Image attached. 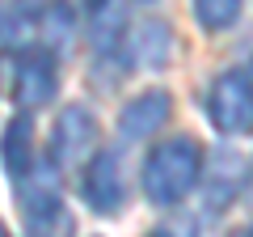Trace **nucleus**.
<instances>
[{
    "label": "nucleus",
    "instance_id": "nucleus-12",
    "mask_svg": "<svg viewBox=\"0 0 253 237\" xmlns=\"http://www.w3.org/2000/svg\"><path fill=\"white\" fill-rule=\"evenodd\" d=\"M76 30H81V17L68 4H46V9H38V47L51 51L55 59L72 47Z\"/></svg>",
    "mask_w": 253,
    "mask_h": 237
},
{
    "label": "nucleus",
    "instance_id": "nucleus-1",
    "mask_svg": "<svg viewBox=\"0 0 253 237\" xmlns=\"http://www.w3.org/2000/svg\"><path fill=\"white\" fill-rule=\"evenodd\" d=\"M203 178V148L190 136H173L161 140L152 153L144 157V170H139V186H144V199L152 208H181L190 195L199 191Z\"/></svg>",
    "mask_w": 253,
    "mask_h": 237
},
{
    "label": "nucleus",
    "instance_id": "nucleus-13",
    "mask_svg": "<svg viewBox=\"0 0 253 237\" xmlns=\"http://www.w3.org/2000/svg\"><path fill=\"white\" fill-rule=\"evenodd\" d=\"M194 21L203 30H228L241 21V4L236 0H199L194 4Z\"/></svg>",
    "mask_w": 253,
    "mask_h": 237
},
{
    "label": "nucleus",
    "instance_id": "nucleus-11",
    "mask_svg": "<svg viewBox=\"0 0 253 237\" xmlns=\"http://www.w3.org/2000/svg\"><path fill=\"white\" fill-rule=\"evenodd\" d=\"M38 47V9L34 4H0V55Z\"/></svg>",
    "mask_w": 253,
    "mask_h": 237
},
{
    "label": "nucleus",
    "instance_id": "nucleus-10",
    "mask_svg": "<svg viewBox=\"0 0 253 237\" xmlns=\"http://www.w3.org/2000/svg\"><path fill=\"white\" fill-rule=\"evenodd\" d=\"M126 51H131V64H144V68H165L173 55V26L161 17H144L131 26V38H126Z\"/></svg>",
    "mask_w": 253,
    "mask_h": 237
},
{
    "label": "nucleus",
    "instance_id": "nucleus-8",
    "mask_svg": "<svg viewBox=\"0 0 253 237\" xmlns=\"http://www.w3.org/2000/svg\"><path fill=\"white\" fill-rule=\"evenodd\" d=\"M169 115H173V93L169 89H139L135 98L118 110V140L123 144L152 140L169 123Z\"/></svg>",
    "mask_w": 253,
    "mask_h": 237
},
{
    "label": "nucleus",
    "instance_id": "nucleus-5",
    "mask_svg": "<svg viewBox=\"0 0 253 237\" xmlns=\"http://www.w3.org/2000/svg\"><path fill=\"white\" fill-rule=\"evenodd\" d=\"M59 93V59L42 47H30L13 64V106L17 115H38Z\"/></svg>",
    "mask_w": 253,
    "mask_h": 237
},
{
    "label": "nucleus",
    "instance_id": "nucleus-7",
    "mask_svg": "<svg viewBox=\"0 0 253 237\" xmlns=\"http://www.w3.org/2000/svg\"><path fill=\"white\" fill-rule=\"evenodd\" d=\"M81 199L89 203L97 216L123 212V203H126V170H123V157H118L114 148H97V157L84 165Z\"/></svg>",
    "mask_w": 253,
    "mask_h": 237
},
{
    "label": "nucleus",
    "instance_id": "nucleus-14",
    "mask_svg": "<svg viewBox=\"0 0 253 237\" xmlns=\"http://www.w3.org/2000/svg\"><path fill=\"white\" fill-rule=\"evenodd\" d=\"M148 237H199V225L190 216H169L165 225H156Z\"/></svg>",
    "mask_w": 253,
    "mask_h": 237
},
{
    "label": "nucleus",
    "instance_id": "nucleus-17",
    "mask_svg": "<svg viewBox=\"0 0 253 237\" xmlns=\"http://www.w3.org/2000/svg\"><path fill=\"white\" fill-rule=\"evenodd\" d=\"M245 76H249V89H253V59H249V68H245Z\"/></svg>",
    "mask_w": 253,
    "mask_h": 237
},
{
    "label": "nucleus",
    "instance_id": "nucleus-2",
    "mask_svg": "<svg viewBox=\"0 0 253 237\" xmlns=\"http://www.w3.org/2000/svg\"><path fill=\"white\" fill-rule=\"evenodd\" d=\"M21 212H26L30 237H72L76 220L63 203L59 191V170L51 161H38L34 174L21 182Z\"/></svg>",
    "mask_w": 253,
    "mask_h": 237
},
{
    "label": "nucleus",
    "instance_id": "nucleus-4",
    "mask_svg": "<svg viewBox=\"0 0 253 237\" xmlns=\"http://www.w3.org/2000/svg\"><path fill=\"white\" fill-rule=\"evenodd\" d=\"M207 118L219 136H249L253 131V89L245 68H228L207 89Z\"/></svg>",
    "mask_w": 253,
    "mask_h": 237
},
{
    "label": "nucleus",
    "instance_id": "nucleus-6",
    "mask_svg": "<svg viewBox=\"0 0 253 237\" xmlns=\"http://www.w3.org/2000/svg\"><path fill=\"white\" fill-rule=\"evenodd\" d=\"M245 157L236 153L232 144H215L207 157H203V178H199V191H203V208L207 216H224L232 208L236 191H245Z\"/></svg>",
    "mask_w": 253,
    "mask_h": 237
},
{
    "label": "nucleus",
    "instance_id": "nucleus-16",
    "mask_svg": "<svg viewBox=\"0 0 253 237\" xmlns=\"http://www.w3.org/2000/svg\"><path fill=\"white\" fill-rule=\"evenodd\" d=\"M228 237H253V225H236V229H232Z\"/></svg>",
    "mask_w": 253,
    "mask_h": 237
},
{
    "label": "nucleus",
    "instance_id": "nucleus-9",
    "mask_svg": "<svg viewBox=\"0 0 253 237\" xmlns=\"http://www.w3.org/2000/svg\"><path fill=\"white\" fill-rule=\"evenodd\" d=\"M0 165L9 174V182H26L38 165V153H34V118L30 115H13L0 131Z\"/></svg>",
    "mask_w": 253,
    "mask_h": 237
},
{
    "label": "nucleus",
    "instance_id": "nucleus-18",
    "mask_svg": "<svg viewBox=\"0 0 253 237\" xmlns=\"http://www.w3.org/2000/svg\"><path fill=\"white\" fill-rule=\"evenodd\" d=\"M0 237H13V233H9V225H4V220H0Z\"/></svg>",
    "mask_w": 253,
    "mask_h": 237
},
{
    "label": "nucleus",
    "instance_id": "nucleus-3",
    "mask_svg": "<svg viewBox=\"0 0 253 237\" xmlns=\"http://www.w3.org/2000/svg\"><path fill=\"white\" fill-rule=\"evenodd\" d=\"M97 136H101V127H97V118H93V110L81 106V102H68V106L55 115L51 153H46V161H51L59 174L84 170V165L97 157V148H101Z\"/></svg>",
    "mask_w": 253,
    "mask_h": 237
},
{
    "label": "nucleus",
    "instance_id": "nucleus-15",
    "mask_svg": "<svg viewBox=\"0 0 253 237\" xmlns=\"http://www.w3.org/2000/svg\"><path fill=\"white\" fill-rule=\"evenodd\" d=\"M245 199H249V208H253V161L245 165Z\"/></svg>",
    "mask_w": 253,
    "mask_h": 237
}]
</instances>
